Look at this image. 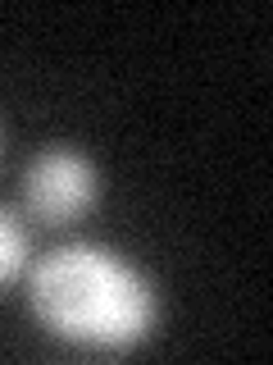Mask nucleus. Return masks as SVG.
Returning <instances> with one entry per match:
<instances>
[{
	"instance_id": "obj_1",
	"label": "nucleus",
	"mask_w": 273,
	"mask_h": 365,
	"mask_svg": "<svg viewBox=\"0 0 273 365\" xmlns=\"http://www.w3.org/2000/svg\"><path fill=\"white\" fill-rule=\"evenodd\" d=\"M28 311L50 338L87 351H123L151 338L159 292L151 274L100 242H60L28 265Z\"/></svg>"
},
{
	"instance_id": "obj_2",
	"label": "nucleus",
	"mask_w": 273,
	"mask_h": 365,
	"mask_svg": "<svg viewBox=\"0 0 273 365\" xmlns=\"http://www.w3.org/2000/svg\"><path fill=\"white\" fill-rule=\"evenodd\" d=\"M100 174L77 146H46L23 169V210L46 228H64L96 205Z\"/></svg>"
},
{
	"instance_id": "obj_3",
	"label": "nucleus",
	"mask_w": 273,
	"mask_h": 365,
	"mask_svg": "<svg viewBox=\"0 0 273 365\" xmlns=\"http://www.w3.org/2000/svg\"><path fill=\"white\" fill-rule=\"evenodd\" d=\"M28 265H32L28 228L9 205H0V288H9L18 274H28Z\"/></svg>"
}]
</instances>
